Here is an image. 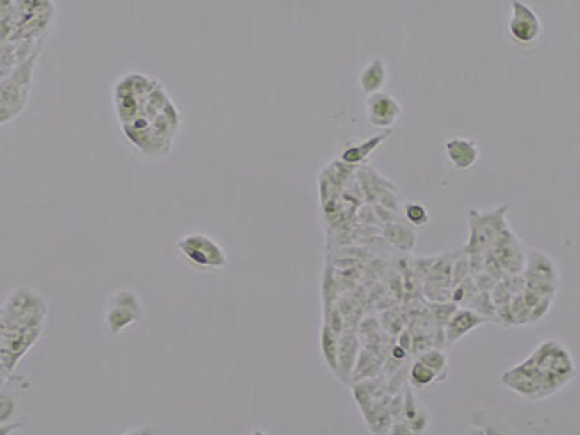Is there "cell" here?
<instances>
[{"label":"cell","mask_w":580,"mask_h":435,"mask_svg":"<svg viewBox=\"0 0 580 435\" xmlns=\"http://www.w3.org/2000/svg\"><path fill=\"white\" fill-rule=\"evenodd\" d=\"M112 103L122 135L148 160L167 157L183 125V114L160 80L131 71L112 87Z\"/></svg>","instance_id":"obj_1"},{"label":"cell","mask_w":580,"mask_h":435,"mask_svg":"<svg viewBox=\"0 0 580 435\" xmlns=\"http://www.w3.org/2000/svg\"><path fill=\"white\" fill-rule=\"evenodd\" d=\"M175 247H178L182 257L195 267L219 270L228 266V256L224 248L206 234H186L178 241Z\"/></svg>","instance_id":"obj_2"},{"label":"cell","mask_w":580,"mask_h":435,"mask_svg":"<svg viewBox=\"0 0 580 435\" xmlns=\"http://www.w3.org/2000/svg\"><path fill=\"white\" fill-rule=\"evenodd\" d=\"M469 221H470V235H469L467 250L473 254H476V256L482 251L492 248V245H494V243L496 241L501 232L505 228H508L505 222V213H501V209H496L492 213L471 211Z\"/></svg>","instance_id":"obj_3"},{"label":"cell","mask_w":580,"mask_h":435,"mask_svg":"<svg viewBox=\"0 0 580 435\" xmlns=\"http://www.w3.org/2000/svg\"><path fill=\"white\" fill-rule=\"evenodd\" d=\"M508 32L514 43L528 45L541 38L544 28L537 12L528 3L514 0L511 3V16L508 20Z\"/></svg>","instance_id":"obj_4"},{"label":"cell","mask_w":580,"mask_h":435,"mask_svg":"<svg viewBox=\"0 0 580 435\" xmlns=\"http://www.w3.org/2000/svg\"><path fill=\"white\" fill-rule=\"evenodd\" d=\"M492 247H494L492 250L494 261L506 275H517L524 268L525 256L522 245L511 229L505 228Z\"/></svg>","instance_id":"obj_5"},{"label":"cell","mask_w":580,"mask_h":435,"mask_svg":"<svg viewBox=\"0 0 580 435\" xmlns=\"http://www.w3.org/2000/svg\"><path fill=\"white\" fill-rule=\"evenodd\" d=\"M402 115V105L391 93L379 92L370 95L366 102V116L368 123L376 128H391Z\"/></svg>","instance_id":"obj_6"},{"label":"cell","mask_w":580,"mask_h":435,"mask_svg":"<svg viewBox=\"0 0 580 435\" xmlns=\"http://www.w3.org/2000/svg\"><path fill=\"white\" fill-rule=\"evenodd\" d=\"M141 306H139L138 298L134 292H119L113 296L112 306L108 311V326L109 330L116 334L127 328L128 325L134 323L139 318Z\"/></svg>","instance_id":"obj_7"},{"label":"cell","mask_w":580,"mask_h":435,"mask_svg":"<svg viewBox=\"0 0 580 435\" xmlns=\"http://www.w3.org/2000/svg\"><path fill=\"white\" fill-rule=\"evenodd\" d=\"M444 153L450 165L459 171L471 169L480 157V150L476 141L454 137L444 142Z\"/></svg>","instance_id":"obj_8"},{"label":"cell","mask_w":580,"mask_h":435,"mask_svg":"<svg viewBox=\"0 0 580 435\" xmlns=\"http://www.w3.org/2000/svg\"><path fill=\"white\" fill-rule=\"evenodd\" d=\"M489 321L490 319L471 310H455L444 325V342L447 346H453L474 328H479L480 325L487 323Z\"/></svg>","instance_id":"obj_9"},{"label":"cell","mask_w":580,"mask_h":435,"mask_svg":"<svg viewBox=\"0 0 580 435\" xmlns=\"http://www.w3.org/2000/svg\"><path fill=\"white\" fill-rule=\"evenodd\" d=\"M360 350V339L356 334L347 331L340 335L336 376L344 385H351V374H353Z\"/></svg>","instance_id":"obj_10"},{"label":"cell","mask_w":580,"mask_h":435,"mask_svg":"<svg viewBox=\"0 0 580 435\" xmlns=\"http://www.w3.org/2000/svg\"><path fill=\"white\" fill-rule=\"evenodd\" d=\"M388 82V68L382 59L368 61L360 71L359 84L367 96L382 92V87Z\"/></svg>","instance_id":"obj_11"},{"label":"cell","mask_w":580,"mask_h":435,"mask_svg":"<svg viewBox=\"0 0 580 435\" xmlns=\"http://www.w3.org/2000/svg\"><path fill=\"white\" fill-rule=\"evenodd\" d=\"M382 366L383 362L377 354L367 350L366 347L361 349L353 374H351V385L376 379L382 372Z\"/></svg>","instance_id":"obj_12"},{"label":"cell","mask_w":580,"mask_h":435,"mask_svg":"<svg viewBox=\"0 0 580 435\" xmlns=\"http://www.w3.org/2000/svg\"><path fill=\"white\" fill-rule=\"evenodd\" d=\"M338 338L334 331H331L327 325L322 326L321 333V351L327 367L336 374L337 370V354H338Z\"/></svg>","instance_id":"obj_13"},{"label":"cell","mask_w":580,"mask_h":435,"mask_svg":"<svg viewBox=\"0 0 580 435\" xmlns=\"http://www.w3.org/2000/svg\"><path fill=\"white\" fill-rule=\"evenodd\" d=\"M423 365H425L430 370H432L438 379V382H441L448 376V358L444 351L432 349L423 353L418 358Z\"/></svg>","instance_id":"obj_14"},{"label":"cell","mask_w":580,"mask_h":435,"mask_svg":"<svg viewBox=\"0 0 580 435\" xmlns=\"http://www.w3.org/2000/svg\"><path fill=\"white\" fill-rule=\"evenodd\" d=\"M409 382L415 389L425 390L434 383H437L438 379L432 370H430L425 365L416 360L409 369Z\"/></svg>","instance_id":"obj_15"},{"label":"cell","mask_w":580,"mask_h":435,"mask_svg":"<svg viewBox=\"0 0 580 435\" xmlns=\"http://www.w3.org/2000/svg\"><path fill=\"white\" fill-rule=\"evenodd\" d=\"M382 139H384V137H377L373 141L370 139V141H367L364 144H359V145H354V147L347 148L343 153V160L345 162H351V165H353V162H359V161L367 158L368 154L373 153V150L377 148V145Z\"/></svg>","instance_id":"obj_16"},{"label":"cell","mask_w":580,"mask_h":435,"mask_svg":"<svg viewBox=\"0 0 580 435\" xmlns=\"http://www.w3.org/2000/svg\"><path fill=\"white\" fill-rule=\"evenodd\" d=\"M425 409L423 408V405H421L416 401L415 393L411 389H408L402 397V411H400V420L399 421H403V422L408 424L414 418H416L419 413H423Z\"/></svg>","instance_id":"obj_17"},{"label":"cell","mask_w":580,"mask_h":435,"mask_svg":"<svg viewBox=\"0 0 580 435\" xmlns=\"http://www.w3.org/2000/svg\"><path fill=\"white\" fill-rule=\"evenodd\" d=\"M405 216L408 218L409 224H412L414 227H425L430 221V215H428L425 206H423L421 204H416V202H412V204L407 205Z\"/></svg>","instance_id":"obj_18"},{"label":"cell","mask_w":580,"mask_h":435,"mask_svg":"<svg viewBox=\"0 0 580 435\" xmlns=\"http://www.w3.org/2000/svg\"><path fill=\"white\" fill-rule=\"evenodd\" d=\"M384 435H416L412 432V429L403 421H393L391 428L388 429Z\"/></svg>","instance_id":"obj_19"},{"label":"cell","mask_w":580,"mask_h":435,"mask_svg":"<svg viewBox=\"0 0 580 435\" xmlns=\"http://www.w3.org/2000/svg\"><path fill=\"white\" fill-rule=\"evenodd\" d=\"M13 411V402L12 399L8 396L0 395V421L6 420L8 416L12 413Z\"/></svg>","instance_id":"obj_20"},{"label":"cell","mask_w":580,"mask_h":435,"mask_svg":"<svg viewBox=\"0 0 580 435\" xmlns=\"http://www.w3.org/2000/svg\"><path fill=\"white\" fill-rule=\"evenodd\" d=\"M412 335L409 334V331L408 330H403L402 333H400V335H399V338H398V346L399 347H402L403 350H405L408 354L412 351Z\"/></svg>","instance_id":"obj_21"},{"label":"cell","mask_w":580,"mask_h":435,"mask_svg":"<svg viewBox=\"0 0 580 435\" xmlns=\"http://www.w3.org/2000/svg\"><path fill=\"white\" fill-rule=\"evenodd\" d=\"M391 356L396 361H403V360H405L408 357V353L405 350H403L402 347H399L398 344H396V346H393L392 350H391Z\"/></svg>","instance_id":"obj_22"},{"label":"cell","mask_w":580,"mask_h":435,"mask_svg":"<svg viewBox=\"0 0 580 435\" xmlns=\"http://www.w3.org/2000/svg\"><path fill=\"white\" fill-rule=\"evenodd\" d=\"M479 428H482L483 435H505L498 427L494 425H480Z\"/></svg>","instance_id":"obj_23"},{"label":"cell","mask_w":580,"mask_h":435,"mask_svg":"<svg viewBox=\"0 0 580 435\" xmlns=\"http://www.w3.org/2000/svg\"><path fill=\"white\" fill-rule=\"evenodd\" d=\"M467 435H483V431H482V428L476 427V428H473L471 431H469Z\"/></svg>","instance_id":"obj_24"},{"label":"cell","mask_w":580,"mask_h":435,"mask_svg":"<svg viewBox=\"0 0 580 435\" xmlns=\"http://www.w3.org/2000/svg\"><path fill=\"white\" fill-rule=\"evenodd\" d=\"M125 435H132V434H125Z\"/></svg>","instance_id":"obj_25"}]
</instances>
